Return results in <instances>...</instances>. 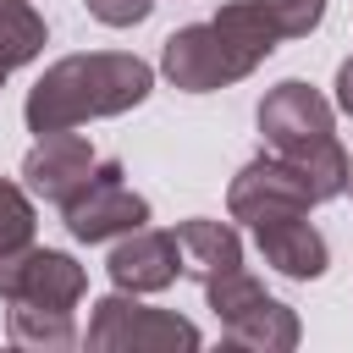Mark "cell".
I'll use <instances>...</instances> for the list:
<instances>
[{"label": "cell", "instance_id": "cell-1", "mask_svg": "<svg viewBox=\"0 0 353 353\" xmlns=\"http://www.w3.org/2000/svg\"><path fill=\"white\" fill-rule=\"evenodd\" d=\"M154 88L149 61L127 55V50H88V55H61L55 66H44V77L28 88V127L44 132H66L99 116H121L132 105H143Z\"/></svg>", "mask_w": 353, "mask_h": 353}, {"label": "cell", "instance_id": "cell-2", "mask_svg": "<svg viewBox=\"0 0 353 353\" xmlns=\"http://www.w3.org/2000/svg\"><path fill=\"white\" fill-rule=\"evenodd\" d=\"M276 44H281V28L265 17V6L232 0L210 22H188L171 33L160 44V72L182 94H215V88L243 83Z\"/></svg>", "mask_w": 353, "mask_h": 353}, {"label": "cell", "instance_id": "cell-3", "mask_svg": "<svg viewBox=\"0 0 353 353\" xmlns=\"http://www.w3.org/2000/svg\"><path fill=\"white\" fill-rule=\"evenodd\" d=\"M259 132L270 143V154L292 160L303 171V182L314 188V199H342L353 182V154L336 143V110L325 105L320 88L287 77L259 99Z\"/></svg>", "mask_w": 353, "mask_h": 353}, {"label": "cell", "instance_id": "cell-4", "mask_svg": "<svg viewBox=\"0 0 353 353\" xmlns=\"http://www.w3.org/2000/svg\"><path fill=\"white\" fill-rule=\"evenodd\" d=\"M199 325L171 314V309H149L138 303V292H110L94 303L88 314V347L94 353H160V347H199Z\"/></svg>", "mask_w": 353, "mask_h": 353}, {"label": "cell", "instance_id": "cell-5", "mask_svg": "<svg viewBox=\"0 0 353 353\" xmlns=\"http://www.w3.org/2000/svg\"><path fill=\"white\" fill-rule=\"evenodd\" d=\"M314 204H320V199H314V188L303 182V171H298L292 160H281V154L248 160V165L232 176V188H226V210H232V221H243L248 232L265 226V221L309 215Z\"/></svg>", "mask_w": 353, "mask_h": 353}, {"label": "cell", "instance_id": "cell-6", "mask_svg": "<svg viewBox=\"0 0 353 353\" xmlns=\"http://www.w3.org/2000/svg\"><path fill=\"white\" fill-rule=\"evenodd\" d=\"M61 215H66V232H72L77 243H110V237H121V232L149 226V199L121 182V165H116V160H99L94 176L83 182V193H77Z\"/></svg>", "mask_w": 353, "mask_h": 353}, {"label": "cell", "instance_id": "cell-7", "mask_svg": "<svg viewBox=\"0 0 353 353\" xmlns=\"http://www.w3.org/2000/svg\"><path fill=\"white\" fill-rule=\"evenodd\" d=\"M88 276L61 248H17L0 254V303H39V309H77Z\"/></svg>", "mask_w": 353, "mask_h": 353}, {"label": "cell", "instance_id": "cell-8", "mask_svg": "<svg viewBox=\"0 0 353 353\" xmlns=\"http://www.w3.org/2000/svg\"><path fill=\"white\" fill-rule=\"evenodd\" d=\"M94 165H99V154H94V143L83 138V132H44L33 149H28V160H22V176H28V193L33 199H44V204H55V210H66L77 193H83V182L94 176Z\"/></svg>", "mask_w": 353, "mask_h": 353}, {"label": "cell", "instance_id": "cell-9", "mask_svg": "<svg viewBox=\"0 0 353 353\" xmlns=\"http://www.w3.org/2000/svg\"><path fill=\"white\" fill-rule=\"evenodd\" d=\"M110 281L121 292H165L176 276H182V243L176 232H154V226H138V232H121V243L110 248L105 259Z\"/></svg>", "mask_w": 353, "mask_h": 353}, {"label": "cell", "instance_id": "cell-10", "mask_svg": "<svg viewBox=\"0 0 353 353\" xmlns=\"http://www.w3.org/2000/svg\"><path fill=\"white\" fill-rule=\"evenodd\" d=\"M254 243H259L265 265L281 270V276H292V281H314V276H325V265H331V248H325V237L309 226V215L265 221V226H254Z\"/></svg>", "mask_w": 353, "mask_h": 353}, {"label": "cell", "instance_id": "cell-11", "mask_svg": "<svg viewBox=\"0 0 353 353\" xmlns=\"http://www.w3.org/2000/svg\"><path fill=\"white\" fill-rule=\"evenodd\" d=\"M176 243H182V270L199 287H210L226 270H243V237L232 221H182Z\"/></svg>", "mask_w": 353, "mask_h": 353}, {"label": "cell", "instance_id": "cell-12", "mask_svg": "<svg viewBox=\"0 0 353 353\" xmlns=\"http://www.w3.org/2000/svg\"><path fill=\"white\" fill-rule=\"evenodd\" d=\"M221 336L232 342V347H259V353H287V347H298V336H303V325H298V314L281 303V298H254L248 309H237L232 320H221Z\"/></svg>", "mask_w": 353, "mask_h": 353}, {"label": "cell", "instance_id": "cell-13", "mask_svg": "<svg viewBox=\"0 0 353 353\" xmlns=\"http://www.w3.org/2000/svg\"><path fill=\"white\" fill-rule=\"evenodd\" d=\"M6 331L17 347H33V353H61L77 342V320L72 309H39V303H11L6 309Z\"/></svg>", "mask_w": 353, "mask_h": 353}, {"label": "cell", "instance_id": "cell-14", "mask_svg": "<svg viewBox=\"0 0 353 353\" xmlns=\"http://www.w3.org/2000/svg\"><path fill=\"white\" fill-rule=\"evenodd\" d=\"M44 50V17L28 0H0V72L28 66Z\"/></svg>", "mask_w": 353, "mask_h": 353}, {"label": "cell", "instance_id": "cell-15", "mask_svg": "<svg viewBox=\"0 0 353 353\" xmlns=\"http://www.w3.org/2000/svg\"><path fill=\"white\" fill-rule=\"evenodd\" d=\"M33 199L17 188V182H6L0 176V254H17V248H28L33 243Z\"/></svg>", "mask_w": 353, "mask_h": 353}, {"label": "cell", "instance_id": "cell-16", "mask_svg": "<svg viewBox=\"0 0 353 353\" xmlns=\"http://www.w3.org/2000/svg\"><path fill=\"white\" fill-rule=\"evenodd\" d=\"M254 6H265V17L281 28V39H309L325 17V0H254Z\"/></svg>", "mask_w": 353, "mask_h": 353}, {"label": "cell", "instance_id": "cell-17", "mask_svg": "<svg viewBox=\"0 0 353 353\" xmlns=\"http://www.w3.org/2000/svg\"><path fill=\"white\" fill-rule=\"evenodd\" d=\"M83 6H88V17L105 22V28H132V22H143V17L154 11V0H83Z\"/></svg>", "mask_w": 353, "mask_h": 353}, {"label": "cell", "instance_id": "cell-18", "mask_svg": "<svg viewBox=\"0 0 353 353\" xmlns=\"http://www.w3.org/2000/svg\"><path fill=\"white\" fill-rule=\"evenodd\" d=\"M336 105H342V110L353 116V55H347V61L336 66Z\"/></svg>", "mask_w": 353, "mask_h": 353}, {"label": "cell", "instance_id": "cell-19", "mask_svg": "<svg viewBox=\"0 0 353 353\" xmlns=\"http://www.w3.org/2000/svg\"><path fill=\"white\" fill-rule=\"evenodd\" d=\"M347 188H353V182H347Z\"/></svg>", "mask_w": 353, "mask_h": 353}]
</instances>
